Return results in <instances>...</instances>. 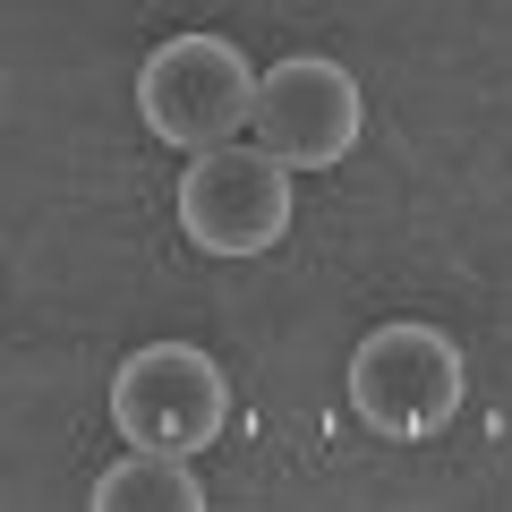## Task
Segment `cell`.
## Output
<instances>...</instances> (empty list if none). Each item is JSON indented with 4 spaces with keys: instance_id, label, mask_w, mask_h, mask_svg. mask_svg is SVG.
Wrapping results in <instances>:
<instances>
[{
    "instance_id": "obj_1",
    "label": "cell",
    "mask_w": 512,
    "mask_h": 512,
    "mask_svg": "<svg viewBox=\"0 0 512 512\" xmlns=\"http://www.w3.org/2000/svg\"><path fill=\"white\" fill-rule=\"evenodd\" d=\"M350 410H359L367 436L384 444H427L444 436V427L461 419V402H470V367H461V342L444 325H419V316H402V325H376L359 350H350Z\"/></svg>"
},
{
    "instance_id": "obj_4",
    "label": "cell",
    "mask_w": 512,
    "mask_h": 512,
    "mask_svg": "<svg viewBox=\"0 0 512 512\" xmlns=\"http://www.w3.org/2000/svg\"><path fill=\"white\" fill-rule=\"evenodd\" d=\"M180 231L205 256H265L291 239V171L265 146H205L180 171Z\"/></svg>"
},
{
    "instance_id": "obj_3",
    "label": "cell",
    "mask_w": 512,
    "mask_h": 512,
    "mask_svg": "<svg viewBox=\"0 0 512 512\" xmlns=\"http://www.w3.org/2000/svg\"><path fill=\"white\" fill-rule=\"evenodd\" d=\"M111 427L128 444L197 461L231 427V384H222V367L197 342H137L111 367Z\"/></svg>"
},
{
    "instance_id": "obj_5",
    "label": "cell",
    "mask_w": 512,
    "mask_h": 512,
    "mask_svg": "<svg viewBox=\"0 0 512 512\" xmlns=\"http://www.w3.org/2000/svg\"><path fill=\"white\" fill-rule=\"evenodd\" d=\"M248 128H256V146L274 154L282 171H333L359 146V128H367V94H359V77H350L342 60L291 52V60H274V69L256 77Z\"/></svg>"
},
{
    "instance_id": "obj_6",
    "label": "cell",
    "mask_w": 512,
    "mask_h": 512,
    "mask_svg": "<svg viewBox=\"0 0 512 512\" xmlns=\"http://www.w3.org/2000/svg\"><path fill=\"white\" fill-rule=\"evenodd\" d=\"M86 504H94V512H197V504H205V487H197V470H188V453L128 444V453L111 461L103 478H94Z\"/></svg>"
},
{
    "instance_id": "obj_2",
    "label": "cell",
    "mask_w": 512,
    "mask_h": 512,
    "mask_svg": "<svg viewBox=\"0 0 512 512\" xmlns=\"http://www.w3.org/2000/svg\"><path fill=\"white\" fill-rule=\"evenodd\" d=\"M256 111V69L231 35H163L137 60V120L180 154L231 146Z\"/></svg>"
}]
</instances>
